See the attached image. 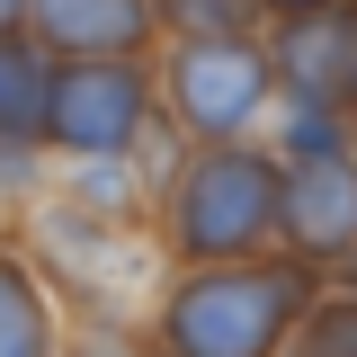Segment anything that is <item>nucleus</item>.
<instances>
[{
	"mask_svg": "<svg viewBox=\"0 0 357 357\" xmlns=\"http://www.w3.org/2000/svg\"><path fill=\"white\" fill-rule=\"evenodd\" d=\"M312 295H321V268H304L295 250L215 259V268H161L143 331H152L161 357H286Z\"/></svg>",
	"mask_w": 357,
	"mask_h": 357,
	"instance_id": "nucleus-1",
	"label": "nucleus"
},
{
	"mask_svg": "<svg viewBox=\"0 0 357 357\" xmlns=\"http://www.w3.org/2000/svg\"><path fill=\"white\" fill-rule=\"evenodd\" d=\"M286 215V161L268 143H178L152 188V250L170 268L259 259L277 250Z\"/></svg>",
	"mask_w": 357,
	"mask_h": 357,
	"instance_id": "nucleus-2",
	"label": "nucleus"
},
{
	"mask_svg": "<svg viewBox=\"0 0 357 357\" xmlns=\"http://www.w3.org/2000/svg\"><path fill=\"white\" fill-rule=\"evenodd\" d=\"M152 89L178 143H268L277 116L268 36H170L152 54Z\"/></svg>",
	"mask_w": 357,
	"mask_h": 357,
	"instance_id": "nucleus-3",
	"label": "nucleus"
},
{
	"mask_svg": "<svg viewBox=\"0 0 357 357\" xmlns=\"http://www.w3.org/2000/svg\"><path fill=\"white\" fill-rule=\"evenodd\" d=\"M161 143V89H152V54H89V63H54V98H45V161H134Z\"/></svg>",
	"mask_w": 357,
	"mask_h": 357,
	"instance_id": "nucleus-4",
	"label": "nucleus"
},
{
	"mask_svg": "<svg viewBox=\"0 0 357 357\" xmlns=\"http://www.w3.org/2000/svg\"><path fill=\"white\" fill-rule=\"evenodd\" d=\"M277 250H295L321 277H340L357 259V143H340V152H295L286 161Z\"/></svg>",
	"mask_w": 357,
	"mask_h": 357,
	"instance_id": "nucleus-5",
	"label": "nucleus"
},
{
	"mask_svg": "<svg viewBox=\"0 0 357 357\" xmlns=\"http://www.w3.org/2000/svg\"><path fill=\"white\" fill-rule=\"evenodd\" d=\"M268 63H277V98L357 116V0L304 9V18H268Z\"/></svg>",
	"mask_w": 357,
	"mask_h": 357,
	"instance_id": "nucleus-6",
	"label": "nucleus"
},
{
	"mask_svg": "<svg viewBox=\"0 0 357 357\" xmlns=\"http://www.w3.org/2000/svg\"><path fill=\"white\" fill-rule=\"evenodd\" d=\"M27 36L54 63H89V54H161V18L152 0H27Z\"/></svg>",
	"mask_w": 357,
	"mask_h": 357,
	"instance_id": "nucleus-7",
	"label": "nucleus"
},
{
	"mask_svg": "<svg viewBox=\"0 0 357 357\" xmlns=\"http://www.w3.org/2000/svg\"><path fill=\"white\" fill-rule=\"evenodd\" d=\"M63 295H54V268L0 232V357H63Z\"/></svg>",
	"mask_w": 357,
	"mask_h": 357,
	"instance_id": "nucleus-8",
	"label": "nucleus"
},
{
	"mask_svg": "<svg viewBox=\"0 0 357 357\" xmlns=\"http://www.w3.org/2000/svg\"><path fill=\"white\" fill-rule=\"evenodd\" d=\"M45 98H54V54L36 36H9L0 45V152L45 161Z\"/></svg>",
	"mask_w": 357,
	"mask_h": 357,
	"instance_id": "nucleus-9",
	"label": "nucleus"
},
{
	"mask_svg": "<svg viewBox=\"0 0 357 357\" xmlns=\"http://www.w3.org/2000/svg\"><path fill=\"white\" fill-rule=\"evenodd\" d=\"M286 357H357V268L321 277V295L304 304V321H295Z\"/></svg>",
	"mask_w": 357,
	"mask_h": 357,
	"instance_id": "nucleus-10",
	"label": "nucleus"
},
{
	"mask_svg": "<svg viewBox=\"0 0 357 357\" xmlns=\"http://www.w3.org/2000/svg\"><path fill=\"white\" fill-rule=\"evenodd\" d=\"M161 45L170 36H268V0H152Z\"/></svg>",
	"mask_w": 357,
	"mask_h": 357,
	"instance_id": "nucleus-11",
	"label": "nucleus"
},
{
	"mask_svg": "<svg viewBox=\"0 0 357 357\" xmlns=\"http://www.w3.org/2000/svg\"><path fill=\"white\" fill-rule=\"evenodd\" d=\"M63 357H161L143 321H72L63 331Z\"/></svg>",
	"mask_w": 357,
	"mask_h": 357,
	"instance_id": "nucleus-12",
	"label": "nucleus"
},
{
	"mask_svg": "<svg viewBox=\"0 0 357 357\" xmlns=\"http://www.w3.org/2000/svg\"><path fill=\"white\" fill-rule=\"evenodd\" d=\"M9 36H27V0H0V45Z\"/></svg>",
	"mask_w": 357,
	"mask_h": 357,
	"instance_id": "nucleus-13",
	"label": "nucleus"
},
{
	"mask_svg": "<svg viewBox=\"0 0 357 357\" xmlns=\"http://www.w3.org/2000/svg\"><path fill=\"white\" fill-rule=\"evenodd\" d=\"M304 9H340V0H268V18H304Z\"/></svg>",
	"mask_w": 357,
	"mask_h": 357,
	"instance_id": "nucleus-14",
	"label": "nucleus"
}]
</instances>
